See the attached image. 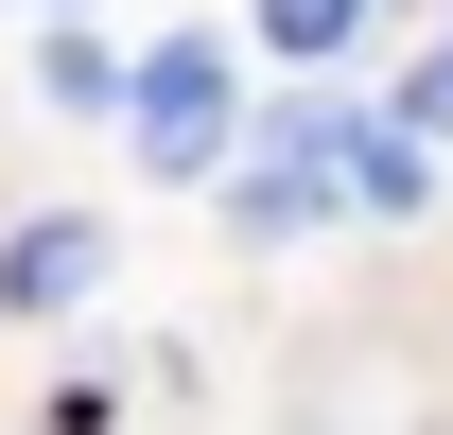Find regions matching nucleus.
I'll list each match as a JSON object with an SVG mask.
<instances>
[{
    "label": "nucleus",
    "instance_id": "f257e3e1",
    "mask_svg": "<svg viewBox=\"0 0 453 435\" xmlns=\"http://www.w3.org/2000/svg\"><path fill=\"white\" fill-rule=\"evenodd\" d=\"M122 122H140V174H226V35H157Z\"/></svg>",
    "mask_w": 453,
    "mask_h": 435
},
{
    "label": "nucleus",
    "instance_id": "f03ea898",
    "mask_svg": "<svg viewBox=\"0 0 453 435\" xmlns=\"http://www.w3.org/2000/svg\"><path fill=\"white\" fill-rule=\"evenodd\" d=\"M349 192H366V174H349V122H332V105H280V140H262V157L226 174V210L262 226V244H296V226H332Z\"/></svg>",
    "mask_w": 453,
    "mask_h": 435
},
{
    "label": "nucleus",
    "instance_id": "7ed1b4c3",
    "mask_svg": "<svg viewBox=\"0 0 453 435\" xmlns=\"http://www.w3.org/2000/svg\"><path fill=\"white\" fill-rule=\"evenodd\" d=\"M88 279H105V226H88V210H53L35 244H18V314H70Z\"/></svg>",
    "mask_w": 453,
    "mask_h": 435
},
{
    "label": "nucleus",
    "instance_id": "20e7f679",
    "mask_svg": "<svg viewBox=\"0 0 453 435\" xmlns=\"http://www.w3.org/2000/svg\"><path fill=\"white\" fill-rule=\"evenodd\" d=\"M244 18H262V53H296V70L366 35V0H244Z\"/></svg>",
    "mask_w": 453,
    "mask_h": 435
},
{
    "label": "nucleus",
    "instance_id": "39448f33",
    "mask_svg": "<svg viewBox=\"0 0 453 435\" xmlns=\"http://www.w3.org/2000/svg\"><path fill=\"white\" fill-rule=\"evenodd\" d=\"M35 88H53V105H70V122H88V105H122V70H105V53H88V35H53V53H35Z\"/></svg>",
    "mask_w": 453,
    "mask_h": 435
},
{
    "label": "nucleus",
    "instance_id": "423d86ee",
    "mask_svg": "<svg viewBox=\"0 0 453 435\" xmlns=\"http://www.w3.org/2000/svg\"><path fill=\"white\" fill-rule=\"evenodd\" d=\"M401 122H436V140H453V35H436L418 70H401Z\"/></svg>",
    "mask_w": 453,
    "mask_h": 435
},
{
    "label": "nucleus",
    "instance_id": "0eeeda50",
    "mask_svg": "<svg viewBox=\"0 0 453 435\" xmlns=\"http://www.w3.org/2000/svg\"><path fill=\"white\" fill-rule=\"evenodd\" d=\"M53 18H70V0H53Z\"/></svg>",
    "mask_w": 453,
    "mask_h": 435
}]
</instances>
